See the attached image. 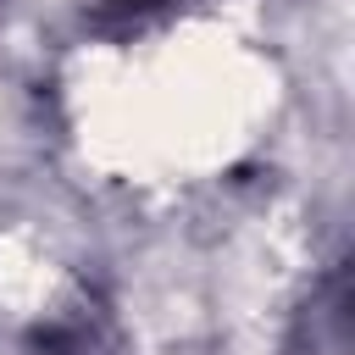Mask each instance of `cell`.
<instances>
[{
	"mask_svg": "<svg viewBox=\"0 0 355 355\" xmlns=\"http://www.w3.org/2000/svg\"><path fill=\"white\" fill-rule=\"evenodd\" d=\"M33 349L39 355H111V327L94 305H72L33 327Z\"/></svg>",
	"mask_w": 355,
	"mask_h": 355,
	"instance_id": "cell-1",
	"label": "cell"
},
{
	"mask_svg": "<svg viewBox=\"0 0 355 355\" xmlns=\"http://www.w3.org/2000/svg\"><path fill=\"white\" fill-rule=\"evenodd\" d=\"M349 288H344V277H333L327 283V294L316 300V305H305V327H311V349L316 355H344L349 349Z\"/></svg>",
	"mask_w": 355,
	"mask_h": 355,
	"instance_id": "cell-2",
	"label": "cell"
},
{
	"mask_svg": "<svg viewBox=\"0 0 355 355\" xmlns=\"http://www.w3.org/2000/svg\"><path fill=\"white\" fill-rule=\"evenodd\" d=\"M161 0H105V11H116V17H144V11H155Z\"/></svg>",
	"mask_w": 355,
	"mask_h": 355,
	"instance_id": "cell-3",
	"label": "cell"
}]
</instances>
